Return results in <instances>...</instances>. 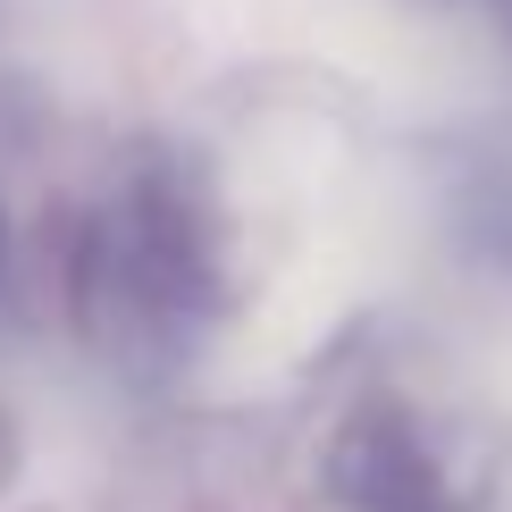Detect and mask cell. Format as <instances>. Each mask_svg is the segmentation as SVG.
I'll use <instances>...</instances> for the list:
<instances>
[{
	"label": "cell",
	"mask_w": 512,
	"mask_h": 512,
	"mask_svg": "<svg viewBox=\"0 0 512 512\" xmlns=\"http://www.w3.org/2000/svg\"><path fill=\"white\" fill-rule=\"evenodd\" d=\"M0 462H9V445H0Z\"/></svg>",
	"instance_id": "cell-4"
},
{
	"label": "cell",
	"mask_w": 512,
	"mask_h": 512,
	"mask_svg": "<svg viewBox=\"0 0 512 512\" xmlns=\"http://www.w3.org/2000/svg\"><path fill=\"white\" fill-rule=\"evenodd\" d=\"M0 261H9V227H0Z\"/></svg>",
	"instance_id": "cell-3"
},
{
	"label": "cell",
	"mask_w": 512,
	"mask_h": 512,
	"mask_svg": "<svg viewBox=\"0 0 512 512\" xmlns=\"http://www.w3.org/2000/svg\"><path fill=\"white\" fill-rule=\"evenodd\" d=\"M328 496L345 512H479L487 487L462 445L403 395H370L328 437Z\"/></svg>",
	"instance_id": "cell-2"
},
{
	"label": "cell",
	"mask_w": 512,
	"mask_h": 512,
	"mask_svg": "<svg viewBox=\"0 0 512 512\" xmlns=\"http://www.w3.org/2000/svg\"><path fill=\"white\" fill-rule=\"evenodd\" d=\"M504 9H512V0H504Z\"/></svg>",
	"instance_id": "cell-5"
},
{
	"label": "cell",
	"mask_w": 512,
	"mask_h": 512,
	"mask_svg": "<svg viewBox=\"0 0 512 512\" xmlns=\"http://www.w3.org/2000/svg\"><path fill=\"white\" fill-rule=\"evenodd\" d=\"M76 311L93 345L135 370L194 353V336L219 311V236L185 177L152 168L93 219L76 261Z\"/></svg>",
	"instance_id": "cell-1"
}]
</instances>
